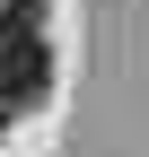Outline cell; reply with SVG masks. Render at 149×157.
I'll return each mask as SVG.
<instances>
[{"label": "cell", "instance_id": "cell-1", "mask_svg": "<svg viewBox=\"0 0 149 157\" xmlns=\"http://www.w3.org/2000/svg\"><path fill=\"white\" fill-rule=\"evenodd\" d=\"M53 87V52H44V26L35 35H0V122H18V113H35Z\"/></svg>", "mask_w": 149, "mask_h": 157}]
</instances>
